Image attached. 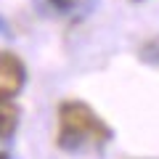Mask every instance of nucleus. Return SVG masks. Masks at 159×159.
I'll return each mask as SVG.
<instances>
[{"mask_svg":"<svg viewBox=\"0 0 159 159\" xmlns=\"http://www.w3.org/2000/svg\"><path fill=\"white\" fill-rule=\"evenodd\" d=\"M45 3H48L56 13H61V16H72V13L88 11L96 0H45Z\"/></svg>","mask_w":159,"mask_h":159,"instance_id":"obj_4","label":"nucleus"},{"mask_svg":"<svg viewBox=\"0 0 159 159\" xmlns=\"http://www.w3.org/2000/svg\"><path fill=\"white\" fill-rule=\"evenodd\" d=\"M0 159H11V154H8V151H0Z\"/></svg>","mask_w":159,"mask_h":159,"instance_id":"obj_6","label":"nucleus"},{"mask_svg":"<svg viewBox=\"0 0 159 159\" xmlns=\"http://www.w3.org/2000/svg\"><path fill=\"white\" fill-rule=\"evenodd\" d=\"M19 117H21V109L16 106V101L0 96V141H6V138H11L16 133Z\"/></svg>","mask_w":159,"mask_h":159,"instance_id":"obj_3","label":"nucleus"},{"mask_svg":"<svg viewBox=\"0 0 159 159\" xmlns=\"http://www.w3.org/2000/svg\"><path fill=\"white\" fill-rule=\"evenodd\" d=\"M141 58L148 64V66H157L159 69V34L151 40H146L141 45Z\"/></svg>","mask_w":159,"mask_h":159,"instance_id":"obj_5","label":"nucleus"},{"mask_svg":"<svg viewBox=\"0 0 159 159\" xmlns=\"http://www.w3.org/2000/svg\"><path fill=\"white\" fill-rule=\"evenodd\" d=\"M27 85V66L13 51H0V96L13 98Z\"/></svg>","mask_w":159,"mask_h":159,"instance_id":"obj_2","label":"nucleus"},{"mask_svg":"<svg viewBox=\"0 0 159 159\" xmlns=\"http://www.w3.org/2000/svg\"><path fill=\"white\" fill-rule=\"evenodd\" d=\"M58 130H56V146L66 154H85V151H101L114 138V130L103 122V117L85 101L66 98L58 103Z\"/></svg>","mask_w":159,"mask_h":159,"instance_id":"obj_1","label":"nucleus"}]
</instances>
